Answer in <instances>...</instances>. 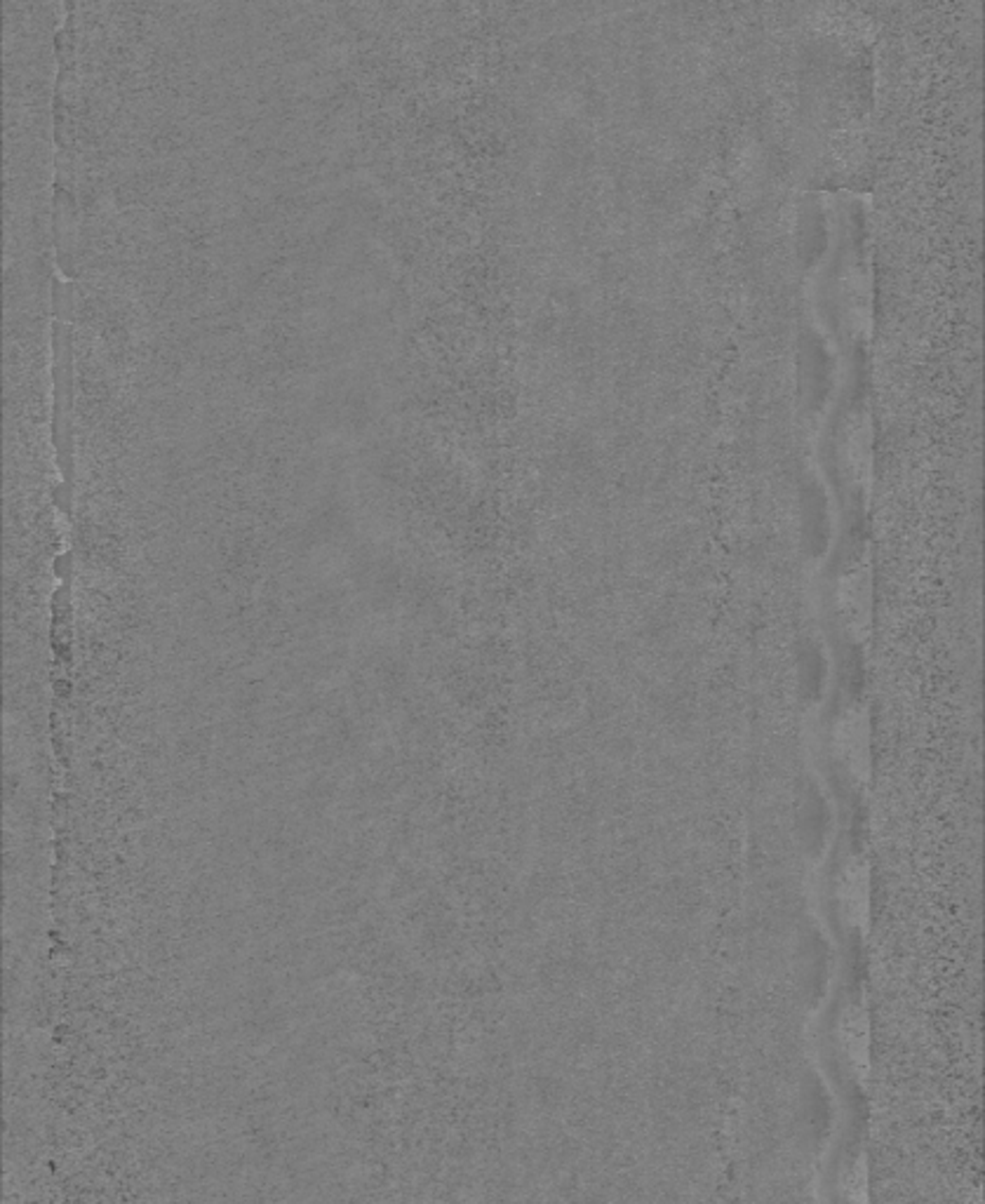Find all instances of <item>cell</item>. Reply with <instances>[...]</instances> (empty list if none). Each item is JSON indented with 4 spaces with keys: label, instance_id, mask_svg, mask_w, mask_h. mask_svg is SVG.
Instances as JSON below:
<instances>
[{
    "label": "cell",
    "instance_id": "6da1fadb",
    "mask_svg": "<svg viewBox=\"0 0 985 1204\" xmlns=\"http://www.w3.org/2000/svg\"><path fill=\"white\" fill-rule=\"evenodd\" d=\"M839 901H842L844 911L852 916V920H863L866 917V908H868V882H866V873L863 868L858 865H849L842 875V884H839Z\"/></svg>",
    "mask_w": 985,
    "mask_h": 1204
},
{
    "label": "cell",
    "instance_id": "7a4b0ae2",
    "mask_svg": "<svg viewBox=\"0 0 985 1204\" xmlns=\"http://www.w3.org/2000/svg\"><path fill=\"white\" fill-rule=\"evenodd\" d=\"M838 742H839V748L844 751V756H847V760H852L849 765L854 767L866 765V743H863L866 739H863V727L861 723H856V720L852 718V715L839 723Z\"/></svg>",
    "mask_w": 985,
    "mask_h": 1204
}]
</instances>
